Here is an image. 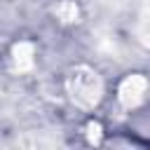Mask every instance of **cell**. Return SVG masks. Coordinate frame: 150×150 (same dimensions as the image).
Returning a JSON list of instances; mask_svg holds the SVG:
<instances>
[{"label": "cell", "mask_w": 150, "mask_h": 150, "mask_svg": "<svg viewBox=\"0 0 150 150\" xmlns=\"http://www.w3.org/2000/svg\"><path fill=\"white\" fill-rule=\"evenodd\" d=\"M98 138H101V124H89V141L98 143Z\"/></svg>", "instance_id": "cell-6"}, {"label": "cell", "mask_w": 150, "mask_h": 150, "mask_svg": "<svg viewBox=\"0 0 150 150\" xmlns=\"http://www.w3.org/2000/svg\"><path fill=\"white\" fill-rule=\"evenodd\" d=\"M145 91H148V80L143 75H129V77L122 80V84L117 89V96H120V103L124 108H134L143 101Z\"/></svg>", "instance_id": "cell-2"}, {"label": "cell", "mask_w": 150, "mask_h": 150, "mask_svg": "<svg viewBox=\"0 0 150 150\" xmlns=\"http://www.w3.org/2000/svg\"><path fill=\"white\" fill-rule=\"evenodd\" d=\"M138 38H141L143 45L150 47V12L143 14V19H141V23H138Z\"/></svg>", "instance_id": "cell-5"}, {"label": "cell", "mask_w": 150, "mask_h": 150, "mask_svg": "<svg viewBox=\"0 0 150 150\" xmlns=\"http://www.w3.org/2000/svg\"><path fill=\"white\" fill-rule=\"evenodd\" d=\"M12 61H14V68L16 70H30L33 68V61H35V47L30 42H16L12 47Z\"/></svg>", "instance_id": "cell-3"}, {"label": "cell", "mask_w": 150, "mask_h": 150, "mask_svg": "<svg viewBox=\"0 0 150 150\" xmlns=\"http://www.w3.org/2000/svg\"><path fill=\"white\" fill-rule=\"evenodd\" d=\"M54 12H56V16H59L63 23H73V21H77V16H80V7H77L73 0H63Z\"/></svg>", "instance_id": "cell-4"}, {"label": "cell", "mask_w": 150, "mask_h": 150, "mask_svg": "<svg viewBox=\"0 0 150 150\" xmlns=\"http://www.w3.org/2000/svg\"><path fill=\"white\" fill-rule=\"evenodd\" d=\"M66 89L73 98L75 105L80 108H94L98 101H101V94H103V82L101 77L96 75L94 68L89 66H77L70 70L68 80H66Z\"/></svg>", "instance_id": "cell-1"}]
</instances>
